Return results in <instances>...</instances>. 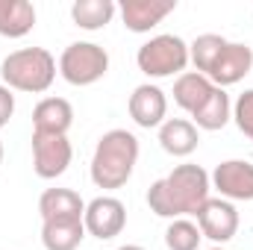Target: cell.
<instances>
[{
  "label": "cell",
  "mask_w": 253,
  "mask_h": 250,
  "mask_svg": "<svg viewBox=\"0 0 253 250\" xmlns=\"http://www.w3.org/2000/svg\"><path fill=\"white\" fill-rule=\"evenodd\" d=\"M209 191H212L209 174L200 165L183 162L168 177L156 180L147 188V206L153 215L168 218V221L189 218V215H197V209L212 197Z\"/></svg>",
  "instance_id": "cell-1"
},
{
  "label": "cell",
  "mask_w": 253,
  "mask_h": 250,
  "mask_svg": "<svg viewBox=\"0 0 253 250\" xmlns=\"http://www.w3.org/2000/svg\"><path fill=\"white\" fill-rule=\"evenodd\" d=\"M138 138L129 129H109L97 138L94 156L88 165L91 183L103 191L124 188L138 165Z\"/></svg>",
  "instance_id": "cell-2"
},
{
  "label": "cell",
  "mask_w": 253,
  "mask_h": 250,
  "mask_svg": "<svg viewBox=\"0 0 253 250\" xmlns=\"http://www.w3.org/2000/svg\"><path fill=\"white\" fill-rule=\"evenodd\" d=\"M59 65L47 47H21L0 62L3 85L24 94H44L56 80Z\"/></svg>",
  "instance_id": "cell-3"
},
{
  "label": "cell",
  "mask_w": 253,
  "mask_h": 250,
  "mask_svg": "<svg viewBox=\"0 0 253 250\" xmlns=\"http://www.w3.org/2000/svg\"><path fill=\"white\" fill-rule=\"evenodd\" d=\"M135 65L144 77L150 80H165V77H180L189 68V44L174 36V33H162L147 39L138 53H135Z\"/></svg>",
  "instance_id": "cell-4"
},
{
  "label": "cell",
  "mask_w": 253,
  "mask_h": 250,
  "mask_svg": "<svg viewBox=\"0 0 253 250\" xmlns=\"http://www.w3.org/2000/svg\"><path fill=\"white\" fill-rule=\"evenodd\" d=\"M106 71H109V53L94 42H71L59 56V77L77 88L100 83Z\"/></svg>",
  "instance_id": "cell-5"
},
{
  "label": "cell",
  "mask_w": 253,
  "mask_h": 250,
  "mask_svg": "<svg viewBox=\"0 0 253 250\" xmlns=\"http://www.w3.org/2000/svg\"><path fill=\"white\" fill-rule=\"evenodd\" d=\"M194 218H197V227H200L203 239L215 242V248H224L239 233V209H236V203H230L224 197H209L197 209Z\"/></svg>",
  "instance_id": "cell-6"
},
{
  "label": "cell",
  "mask_w": 253,
  "mask_h": 250,
  "mask_svg": "<svg viewBox=\"0 0 253 250\" xmlns=\"http://www.w3.org/2000/svg\"><path fill=\"white\" fill-rule=\"evenodd\" d=\"M83 224H85V236H94L97 242H109V239L124 233L126 206L112 194H100L91 203H85Z\"/></svg>",
  "instance_id": "cell-7"
},
{
  "label": "cell",
  "mask_w": 253,
  "mask_h": 250,
  "mask_svg": "<svg viewBox=\"0 0 253 250\" xmlns=\"http://www.w3.org/2000/svg\"><path fill=\"white\" fill-rule=\"evenodd\" d=\"M209 183L218 197L230 203H251L253 200V162L251 159H224L209 174Z\"/></svg>",
  "instance_id": "cell-8"
},
{
  "label": "cell",
  "mask_w": 253,
  "mask_h": 250,
  "mask_svg": "<svg viewBox=\"0 0 253 250\" xmlns=\"http://www.w3.org/2000/svg\"><path fill=\"white\" fill-rule=\"evenodd\" d=\"M74 147L68 135H39L33 132V171L42 180H56L68 171Z\"/></svg>",
  "instance_id": "cell-9"
},
{
  "label": "cell",
  "mask_w": 253,
  "mask_h": 250,
  "mask_svg": "<svg viewBox=\"0 0 253 250\" xmlns=\"http://www.w3.org/2000/svg\"><path fill=\"white\" fill-rule=\"evenodd\" d=\"M126 112L141 129H159L168 115V94L156 83H141L132 88L126 100Z\"/></svg>",
  "instance_id": "cell-10"
},
{
  "label": "cell",
  "mask_w": 253,
  "mask_h": 250,
  "mask_svg": "<svg viewBox=\"0 0 253 250\" xmlns=\"http://www.w3.org/2000/svg\"><path fill=\"white\" fill-rule=\"evenodd\" d=\"M253 71V47L245 42H227L224 53L218 56V62L212 65L209 80L218 88H230L236 83H242Z\"/></svg>",
  "instance_id": "cell-11"
},
{
  "label": "cell",
  "mask_w": 253,
  "mask_h": 250,
  "mask_svg": "<svg viewBox=\"0 0 253 250\" xmlns=\"http://www.w3.org/2000/svg\"><path fill=\"white\" fill-rule=\"evenodd\" d=\"M174 9H177V0H124L118 6L121 21L129 33H150Z\"/></svg>",
  "instance_id": "cell-12"
},
{
  "label": "cell",
  "mask_w": 253,
  "mask_h": 250,
  "mask_svg": "<svg viewBox=\"0 0 253 250\" xmlns=\"http://www.w3.org/2000/svg\"><path fill=\"white\" fill-rule=\"evenodd\" d=\"M74 126V106L65 97H44L33 109V132L39 135H68Z\"/></svg>",
  "instance_id": "cell-13"
},
{
  "label": "cell",
  "mask_w": 253,
  "mask_h": 250,
  "mask_svg": "<svg viewBox=\"0 0 253 250\" xmlns=\"http://www.w3.org/2000/svg\"><path fill=\"white\" fill-rule=\"evenodd\" d=\"M197 144H200V129L189 118H165V124L159 126V147L174 159L191 156Z\"/></svg>",
  "instance_id": "cell-14"
},
{
  "label": "cell",
  "mask_w": 253,
  "mask_h": 250,
  "mask_svg": "<svg viewBox=\"0 0 253 250\" xmlns=\"http://www.w3.org/2000/svg\"><path fill=\"white\" fill-rule=\"evenodd\" d=\"M233 121V100L227 94V88H212V94L191 112V124L197 129H206V132H215V129H224V126Z\"/></svg>",
  "instance_id": "cell-15"
},
{
  "label": "cell",
  "mask_w": 253,
  "mask_h": 250,
  "mask_svg": "<svg viewBox=\"0 0 253 250\" xmlns=\"http://www.w3.org/2000/svg\"><path fill=\"white\" fill-rule=\"evenodd\" d=\"M85 239L83 218H50L42 221V245L44 250H77Z\"/></svg>",
  "instance_id": "cell-16"
},
{
  "label": "cell",
  "mask_w": 253,
  "mask_h": 250,
  "mask_svg": "<svg viewBox=\"0 0 253 250\" xmlns=\"http://www.w3.org/2000/svg\"><path fill=\"white\" fill-rule=\"evenodd\" d=\"M39 212H42V221L83 218L85 215V200L74 188H44L42 197H39Z\"/></svg>",
  "instance_id": "cell-17"
},
{
  "label": "cell",
  "mask_w": 253,
  "mask_h": 250,
  "mask_svg": "<svg viewBox=\"0 0 253 250\" xmlns=\"http://www.w3.org/2000/svg\"><path fill=\"white\" fill-rule=\"evenodd\" d=\"M36 27V6L30 0H0V36L24 39Z\"/></svg>",
  "instance_id": "cell-18"
},
{
  "label": "cell",
  "mask_w": 253,
  "mask_h": 250,
  "mask_svg": "<svg viewBox=\"0 0 253 250\" xmlns=\"http://www.w3.org/2000/svg\"><path fill=\"white\" fill-rule=\"evenodd\" d=\"M212 80L209 77H203V74H197V71H186V74H180L177 80H174V103L183 109V112H194L209 94H212Z\"/></svg>",
  "instance_id": "cell-19"
},
{
  "label": "cell",
  "mask_w": 253,
  "mask_h": 250,
  "mask_svg": "<svg viewBox=\"0 0 253 250\" xmlns=\"http://www.w3.org/2000/svg\"><path fill=\"white\" fill-rule=\"evenodd\" d=\"M118 6L112 0H77L71 6V21L80 27V30H88V33H97L103 30L106 24H112Z\"/></svg>",
  "instance_id": "cell-20"
},
{
  "label": "cell",
  "mask_w": 253,
  "mask_h": 250,
  "mask_svg": "<svg viewBox=\"0 0 253 250\" xmlns=\"http://www.w3.org/2000/svg\"><path fill=\"white\" fill-rule=\"evenodd\" d=\"M224 47H227V39H224V36H218V33H203V36H197L189 44V62L194 65L197 74L209 77L212 65L218 62V56L224 53Z\"/></svg>",
  "instance_id": "cell-21"
},
{
  "label": "cell",
  "mask_w": 253,
  "mask_h": 250,
  "mask_svg": "<svg viewBox=\"0 0 253 250\" xmlns=\"http://www.w3.org/2000/svg\"><path fill=\"white\" fill-rule=\"evenodd\" d=\"M200 242H203V233L191 218H174L165 230V248L168 250H197Z\"/></svg>",
  "instance_id": "cell-22"
},
{
  "label": "cell",
  "mask_w": 253,
  "mask_h": 250,
  "mask_svg": "<svg viewBox=\"0 0 253 250\" xmlns=\"http://www.w3.org/2000/svg\"><path fill=\"white\" fill-rule=\"evenodd\" d=\"M233 124L239 126V132L253 141V88H245L236 103H233Z\"/></svg>",
  "instance_id": "cell-23"
},
{
  "label": "cell",
  "mask_w": 253,
  "mask_h": 250,
  "mask_svg": "<svg viewBox=\"0 0 253 250\" xmlns=\"http://www.w3.org/2000/svg\"><path fill=\"white\" fill-rule=\"evenodd\" d=\"M12 115H15V94H12V88H6L0 83V129L12 121Z\"/></svg>",
  "instance_id": "cell-24"
},
{
  "label": "cell",
  "mask_w": 253,
  "mask_h": 250,
  "mask_svg": "<svg viewBox=\"0 0 253 250\" xmlns=\"http://www.w3.org/2000/svg\"><path fill=\"white\" fill-rule=\"evenodd\" d=\"M118 250H144V248H141V245H121Z\"/></svg>",
  "instance_id": "cell-25"
},
{
  "label": "cell",
  "mask_w": 253,
  "mask_h": 250,
  "mask_svg": "<svg viewBox=\"0 0 253 250\" xmlns=\"http://www.w3.org/2000/svg\"><path fill=\"white\" fill-rule=\"evenodd\" d=\"M3 153H6V150H3V141H0V165H3Z\"/></svg>",
  "instance_id": "cell-26"
},
{
  "label": "cell",
  "mask_w": 253,
  "mask_h": 250,
  "mask_svg": "<svg viewBox=\"0 0 253 250\" xmlns=\"http://www.w3.org/2000/svg\"><path fill=\"white\" fill-rule=\"evenodd\" d=\"M209 250H227V248H209Z\"/></svg>",
  "instance_id": "cell-27"
}]
</instances>
